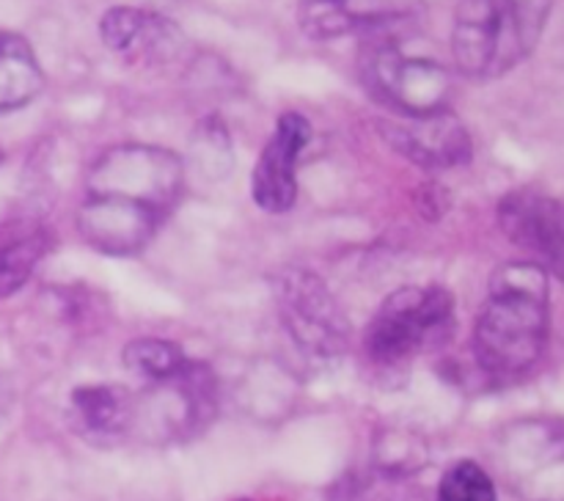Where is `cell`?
<instances>
[{"mask_svg":"<svg viewBox=\"0 0 564 501\" xmlns=\"http://www.w3.org/2000/svg\"><path fill=\"white\" fill-rule=\"evenodd\" d=\"M182 193L174 152L143 143L113 146L94 163L77 207V231L99 253L130 257L152 242Z\"/></svg>","mask_w":564,"mask_h":501,"instance_id":"obj_1","label":"cell"},{"mask_svg":"<svg viewBox=\"0 0 564 501\" xmlns=\"http://www.w3.org/2000/svg\"><path fill=\"white\" fill-rule=\"evenodd\" d=\"M549 273L534 262H507L490 279L474 325V356L490 378H518L540 361L549 341Z\"/></svg>","mask_w":564,"mask_h":501,"instance_id":"obj_2","label":"cell"},{"mask_svg":"<svg viewBox=\"0 0 564 501\" xmlns=\"http://www.w3.org/2000/svg\"><path fill=\"white\" fill-rule=\"evenodd\" d=\"M551 0H460L452 22V55L474 80L516 69L538 47Z\"/></svg>","mask_w":564,"mask_h":501,"instance_id":"obj_3","label":"cell"},{"mask_svg":"<svg viewBox=\"0 0 564 501\" xmlns=\"http://www.w3.org/2000/svg\"><path fill=\"white\" fill-rule=\"evenodd\" d=\"M455 317V301L444 286H402L391 292L367 328L369 358L397 367L444 339Z\"/></svg>","mask_w":564,"mask_h":501,"instance_id":"obj_4","label":"cell"},{"mask_svg":"<svg viewBox=\"0 0 564 501\" xmlns=\"http://www.w3.org/2000/svg\"><path fill=\"white\" fill-rule=\"evenodd\" d=\"M369 94L397 116H427L449 108L452 77L438 61L411 58L397 42H372L361 55Z\"/></svg>","mask_w":564,"mask_h":501,"instance_id":"obj_5","label":"cell"},{"mask_svg":"<svg viewBox=\"0 0 564 501\" xmlns=\"http://www.w3.org/2000/svg\"><path fill=\"white\" fill-rule=\"evenodd\" d=\"M281 325L301 352L325 361L341 356L350 339V323L339 301L314 270L292 268L275 279Z\"/></svg>","mask_w":564,"mask_h":501,"instance_id":"obj_6","label":"cell"},{"mask_svg":"<svg viewBox=\"0 0 564 501\" xmlns=\"http://www.w3.org/2000/svg\"><path fill=\"white\" fill-rule=\"evenodd\" d=\"M424 0H303L297 25L314 42L364 33L375 42H397L394 31L422 20Z\"/></svg>","mask_w":564,"mask_h":501,"instance_id":"obj_7","label":"cell"},{"mask_svg":"<svg viewBox=\"0 0 564 501\" xmlns=\"http://www.w3.org/2000/svg\"><path fill=\"white\" fill-rule=\"evenodd\" d=\"M499 226L532 257L529 262L564 281V202L538 187H518L499 202Z\"/></svg>","mask_w":564,"mask_h":501,"instance_id":"obj_8","label":"cell"},{"mask_svg":"<svg viewBox=\"0 0 564 501\" xmlns=\"http://www.w3.org/2000/svg\"><path fill=\"white\" fill-rule=\"evenodd\" d=\"M380 132L411 163L422 168H452L474 157V143L466 124L449 108L427 116H397L380 121Z\"/></svg>","mask_w":564,"mask_h":501,"instance_id":"obj_9","label":"cell"},{"mask_svg":"<svg viewBox=\"0 0 564 501\" xmlns=\"http://www.w3.org/2000/svg\"><path fill=\"white\" fill-rule=\"evenodd\" d=\"M312 141V124L303 113H281L251 174V196L264 213H290L297 198V160Z\"/></svg>","mask_w":564,"mask_h":501,"instance_id":"obj_10","label":"cell"},{"mask_svg":"<svg viewBox=\"0 0 564 501\" xmlns=\"http://www.w3.org/2000/svg\"><path fill=\"white\" fill-rule=\"evenodd\" d=\"M105 47L127 61H163L174 55L180 31L174 22L135 6H113L99 20Z\"/></svg>","mask_w":564,"mask_h":501,"instance_id":"obj_11","label":"cell"},{"mask_svg":"<svg viewBox=\"0 0 564 501\" xmlns=\"http://www.w3.org/2000/svg\"><path fill=\"white\" fill-rule=\"evenodd\" d=\"M50 248L53 235L42 224L11 220L0 226V297L22 290Z\"/></svg>","mask_w":564,"mask_h":501,"instance_id":"obj_12","label":"cell"},{"mask_svg":"<svg viewBox=\"0 0 564 501\" xmlns=\"http://www.w3.org/2000/svg\"><path fill=\"white\" fill-rule=\"evenodd\" d=\"M44 91V72L31 42L14 31H0V113L31 105Z\"/></svg>","mask_w":564,"mask_h":501,"instance_id":"obj_13","label":"cell"},{"mask_svg":"<svg viewBox=\"0 0 564 501\" xmlns=\"http://www.w3.org/2000/svg\"><path fill=\"white\" fill-rule=\"evenodd\" d=\"M72 413L86 433L116 435L130 427L132 416H135V402H132L130 391L121 385L91 383L75 389Z\"/></svg>","mask_w":564,"mask_h":501,"instance_id":"obj_14","label":"cell"},{"mask_svg":"<svg viewBox=\"0 0 564 501\" xmlns=\"http://www.w3.org/2000/svg\"><path fill=\"white\" fill-rule=\"evenodd\" d=\"M121 358H124V367L130 369L132 374L158 385L176 378L180 369L187 363L185 352H182L174 341L154 339V336L132 339L130 345L124 347V352H121Z\"/></svg>","mask_w":564,"mask_h":501,"instance_id":"obj_15","label":"cell"},{"mask_svg":"<svg viewBox=\"0 0 564 501\" xmlns=\"http://www.w3.org/2000/svg\"><path fill=\"white\" fill-rule=\"evenodd\" d=\"M438 501H496V484L479 462L460 460L441 477Z\"/></svg>","mask_w":564,"mask_h":501,"instance_id":"obj_16","label":"cell"},{"mask_svg":"<svg viewBox=\"0 0 564 501\" xmlns=\"http://www.w3.org/2000/svg\"><path fill=\"white\" fill-rule=\"evenodd\" d=\"M0 163H3V149H0Z\"/></svg>","mask_w":564,"mask_h":501,"instance_id":"obj_17","label":"cell"}]
</instances>
